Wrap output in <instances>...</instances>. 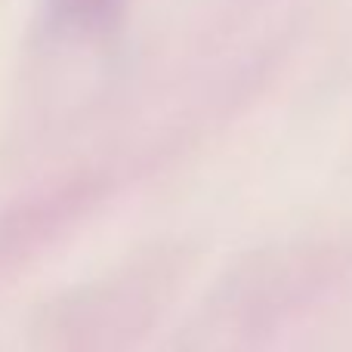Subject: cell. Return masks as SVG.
I'll list each match as a JSON object with an SVG mask.
<instances>
[{
  "mask_svg": "<svg viewBox=\"0 0 352 352\" xmlns=\"http://www.w3.org/2000/svg\"><path fill=\"white\" fill-rule=\"evenodd\" d=\"M127 0H47L43 22L56 37L72 41H99L118 28Z\"/></svg>",
  "mask_w": 352,
  "mask_h": 352,
  "instance_id": "6da1fadb",
  "label": "cell"
}]
</instances>
